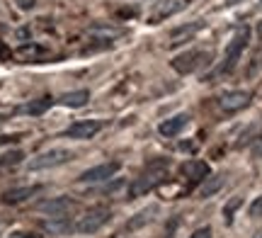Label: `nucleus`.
Masks as SVG:
<instances>
[{"instance_id": "b1692460", "label": "nucleus", "mask_w": 262, "mask_h": 238, "mask_svg": "<svg viewBox=\"0 0 262 238\" xmlns=\"http://www.w3.org/2000/svg\"><path fill=\"white\" fill-rule=\"evenodd\" d=\"M189 238H211V229H209V226H202V229H196Z\"/></svg>"}, {"instance_id": "5701e85b", "label": "nucleus", "mask_w": 262, "mask_h": 238, "mask_svg": "<svg viewBox=\"0 0 262 238\" xmlns=\"http://www.w3.org/2000/svg\"><path fill=\"white\" fill-rule=\"evenodd\" d=\"M15 5H17L19 10H34V5H37V0H15Z\"/></svg>"}, {"instance_id": "4be33fe9", "label": "nucleus", "mask_w": 262, "mask_h": 238, "mask_svg": "<svg viewBox=\"0 0 262 238\" xmlns=\"http://www.w3.org/2000/svg\"><path fill=\"white\" fill-rule=\"evenodd\" d=\"M248 211H250V217H253V219H262V194L253 202V204H250V209Z\"/></svg>"}, {"instance_id": "c756f323", "label": "nucleus", "mask_w": 262, "mask_h": 238, "mask_svg": "<svg viewBox=\"0 0 262 238\" xmlns=\"http://www.w3.org/2000/svg\"><path fill=\"white\" fill-rule=\"evenodd\" d=\"M255 238H262V233H257V236H255Z\"/></svg>"}, {"instance_id": "7ed1b4c3", "label": "nucleus", "mask_w": 262, "mask_h": 238, "mask_svg": "<svg viewBox=\"0 0 262 238\" xmlns=\"http://www.w3.org/2000/svg\"><path fill=\"white\" fill-rule=\"evenodd\" d=\"M165 180H168V175H165V170H163V168H160V170L150 168V172H143L141 178H136V180L129 185V200H136V197L148 194L150 190L160 187Z\"/></svg>"}, {"instance_id": "bb28decb", "label": "nucleus", "mask_w": 262, "mask_h": 238, "mask_svg": "<svg viewBox=\"0 0 262 238\" xmlns=\"http://www.w3.org/2000/svg\"><path fill=\"white\" fill-rule=\"evenodd\" d=\"M10 238H37V236L29 233V231H15V233H10Z\"/></svg>"}, {"instance_id": "20e7f679", "label": "nucleus", "mask_w": 262, "mask_h": 238, "mask_svg": "<svg viewBox=\"0 0 262 238\" xmlns=\"http://www.w3.org/2000/svg\"><path fill=\"white\" fill-rule=\"evenodd\" d=\"M110 219H112V211L107 209V207L90 209L88 214H83L80 219L75 221V233H95V231L102 229Z\"/></svg>"}, {"instance_id": "39448f33", "label": "nucleus", "mask_w": 262, "mask_h": 238, "mask_svg": "<svg viewBox=\"0 0 262 238\" xmlns=\"http://www.w3.org/2000/svg\"><path fill=\"white\" fill-rule=\"evenodd\" d=\"M206 58H211L206 51H196V49H189L185 54H178V56L170 61V66L178 71L180 76H189V73H194L196 68L206 63Z\"/></svg>"}, {"instance_id": "f3484780", "label": "nucleus", "mask_w": 262, "mask_h": 238, "mask_svg": "<svg viewBox=\"0 0 262 238\" xmlns=\"http://www.w3.org/2000/svg\"><path fill=\"white\" fill-rule=\"evenodd\" d=\"M158 214V207L153 204V207H146V209H141L139 214H134L129 221H126V231H139L143 229L148 221H153V217Z\"/></svg>"}, {"instance_id": "9b49d317", "label": "nucleus", "mask_w": 262, "mask_h": 238, "mask_svg": "<svg viewBox=\"0 0 262 238\" xmlns=\"http://www.w3.org/2000/svg\"><path fill=\"white\" fill-rule=\"evenodd\" d=\"M37 192H41V185H27V187H12V190L3 192L0 202L3 204H22L25 200L34 197Z\"/></svg>"}, {"instance_id": "4468645a", "label": "nucleus", "mask_w": 262, "mask_h": 238, "mask_svg": "<svg viewBox=\"0 0 262 238\" xmlns=\"http://www.w3.org/2000/svg\"><path fill=\"white\" fill-rule=\"evenodd\" d=\"M58 105L68 107V110H80V107H85L88 102H90V90H85V88H80V90H71V93H63V95L56 100Z\"/></svg>"}, {"instance_id": "2eb2a0df", "label": "nucleus", "mask_w": 262, "mask_h": 238, "mask_svg": "<svg viewBox=\"0 0 262 238\" xmlns=\"http://www.w3.org/2000/svg\"><path fill=\"white\" fill-rule=\"evenodd\" d=\"M54 102H56L54 97H39V100H32V102H27V105L17 107L15 112H17V115H29V117H41L51 110Z\"/></svg>"}, {"instance_id": "412c9836", "label": "nucleus", "mask_w": 262, "mask_h": 238, "mask_svg": "<svg viewBox=\"0 0 262 238\" xmlns=\"http://www.w3.org/2000/svg\"><path fill=\"white\" fill-rule=\"evenodd\" d=\"M241 207H243V197H233V200L226 204V207H224V219H226V224H231V221H233V214L241 209Z\"/></svg>"}, {"instance_id": "dca6fc26", "label": "nucleus", "mask_w": 262, "mask_h": 238, "mask_svg": "<svg viewBox=\"0 0 262 238\" xmlns=\"http://www.w3.org/2000/svg\"><path fill=\"white\" fill-rule=\"evenodd\" d=\"M44 231L51 236H66V233L75 231V224L68 217H54L51 221H44Z\"/></svg>"}, {"instance_id": "aec40b11", "label": "nucleus", "mask_w": 262, "mask_h": 238, "mask_svg": "<svg viewBox=\"0 0 262 238\" xmlns=\"http://www.w3.org/2000/svg\"><path fill=\"white\" fill-rule=\"evenodd\" d=\"M25 161V153L22 151H8L0 156V172L3 170H10V168H15V165H19V163Z\"/></svg>"}, {"instance_id": "f8f14e48", "label": "nucleus", "mask_w": 262, "mask_h": 238, "mask_svg": "<svg viewBox=\"0 0 262 238\" xmlns=\"http://www.w3.org/2000/svg\"><path fill=\"white\" fill-rule=\"evenodd\" d=\"M199 29H204V19H196L192 25H182V27H175L170 32V47H180V44H185L189 39L194 37Z\"/></svg>"}, {"instance_id": "cd10ccee", "label": "nucleus", "mask_w": 262, "mask_h": 238, "mask_svg": "<svg viewBox=\"0 0 262 238\" xmlns=\"http://www.w3.org/2000/svg\"><path fill=\"white\" fill-rule=\"evenodd\" d=\"M180 151H194V143H180Z\"/></svg>"}, {"instance_id": "6e6552de", "label": "nucleus", "mask_w": 262, "mask_h": 238, "mask_svg": "<svg viewBox=\"0 0 262 238\" xmlns=\"http://www.w3.org/2000/svg\"><path fill=\"white\" fill-rule=\"evenodd\" d=\"M75 207H78L75 200H71L68 194H61V197H51V200L37 202V211L49 214V217H66V214H71Z\"/></svg>"}, {"instance_id": "393cba45", "label": "nucleus", "mask_w": 262, "mask_h": 238, "mask_svg": "<svg viewBox=\"0 0 262 238\" xmlns=\"http://www.w3.org/2000/svg\"><path fill=\"white\" fill-rule=\"evenodd\" d=\"M29 37H32V32H29V27H22V29H17V39L25 44V41H29Z\"/></svg>"}, {"instance_id": "6ab92c4d", "label": "nucleus", "mask_w": 262, "mask_h": 238, "mask_svg": "<svg viewBox=\"0 0 262 238\" xmlns=\"http://www.w3.org/2000/svg\"><path fill=\"white\" fill-rule=\"evenodd\" d=\"M221 187H224V178H221V175H216V178H206V180L202 182V187H199V197H202V200L214 197Z\"/></svg>"}, {"instance_id": "ddd939ff", "label": "nucleus", "mask_w": 262, "mask_h": 238, "mask_svg": "<svg viewBox=\"0 0 262 238\" xmlns=\"http://www.w3.org/2000/svg\"><path fill=\"white\" fill-rule=\"evenodd\" d=\"M187 124H189V115L187 112H180V115L170 117V119H163V122L158 124V132L163 134V136H178Z\"/></svg>"}, {"instance_id": "a211bd4d", "label": "nucleus", "mask_w": 262, "mask_h": 238, "mask_svg": "<svg viewBox=\"0 0 262 238\" xmlns=\"http://www.w3.org/2000/svg\"><path fill=\"white\" fill-rule=\"evenodd\" d=\"M19 58H29V61H41V58L47 56L49 51L47 47H41V44H34V41H25L22 47H17L15 51Z\"/></svg>"}, {"instance_id": "a878e982", "label": "nucleus", "mask_w": 262, "mask_h": 238, "mask_svg": "<svg viewBox=\"0 0 262 238\" xmlns=\"http://www.w3.org/2000/svg\"><path fill=\"white\" fill-rule=\"evenodd\" d=\"M10 56H12V51H10V49L0 41V61H5V58H10Z\"/></svg>"}, {"instance_id": "f03ea898", "label": "nucleus", "mask_w": 262, "mask_h": 238, "mask_svg": "<svg viewBox=\"0 0 262 238\" xmlns=\"http://www.w3.org/2000/svg\"><path fill=\"white\" fill-rule=\"evenodd\" d=\"M73 158H75L73 151H68V148H49V151L39 153V156H34V158L27 163V170L39 172V170H49V168H58V165L71 163Z\"/></svg>"}, {"instance_id": "c85d7f7f", "label": "nucleus", "mask_w": 262, "mask_h": 238, "mask_svg": "<svg viewBox=\"0 0 262 238\" xmlns=\"http://www.w3.org/2000/svg\"><path fill=\"white\" fill-rule=\"evenodd\" d=\"M238 3H245V0H226V5L231 8V5H238Z\"/></svg>"}, {"instance_id": "423d86ee", "label": "nucleus", "mask_w": 262, "mask_h": 238, "mask_svg": "<svg viewBox=\"0 0 262 238\" xmlns=\"http://www.w3.org/2000/svg\"><path fill=\"white\" fill-rule=\"evenodd\" d=\"M122 163L119 161H110V163H100V165H93L78 175V182L83 185H95V182H104V180H112L114 175L119 172Z\"/></svg>"}, {"instance_id": "1a4fd4ad", "label": "nucleus", "mask_w": 262, "mask_h": 238, "mask_svg": "<svg viewBox=\"0 0 262 238\" xmlns=\"http://www.w3.org/2000/svg\"><path fill=\"white\" fill-rule=\"evenodd\" d=\"M250 100H253V95L248 90H231V93H224V95L219 97V107L224 112H228V115H233V112L245 110V107L250 105Z\"/></svg>"}, {"instance_id": "0eeeda50", "label": "nucleus", "mask_w": 262, "mask_h": 238, "mask_svg": "<svg viewBox=\"0 0 262 238\" xmlns=\"http://www.w3.org/2000/svg\"><path fill=\"white\" fill-rule=\"evenodd\" d=\"M104 122L102 119H80V122L71 124L68 129H66L61 136L63 139H78V141H88V139H93L97 134L102 132Z\"/></svg>"}, {"instance_id": "9d476101", "label": "nucleus", "mask_w": 262, "mask_h": 238, "mask_svg": "<svg viewBox=\"0 0 262 238\" xmlns=\"http://www.w3.org/2000/svg\"><path fill=\"white\" fill-rule=\"evenodd\" d=\"M180 172L187 178L189 182H204L209 175H211V168H209V163L204 161H185L180 165Z\"/></svg>"}, {"instance_id": "f257e3e1", "label": "nucleus", "mask_w": 262, "mask_h": 238, "mask_svg": "<svg viewBox=\"0 0 262 238\" xmlns=\"http://www.w3.org/2000/svg\"><path fill=\"white\" fill-rule=\"evenodd\" d=\"M248 41H250V27H241L238 32L233 34V39L228 41V47H226V54H224V61L219 63V66L211 71V73H206L204 76V83L209 80H216V78L226 76V73H231L238 63V58L243 56L245 47H248Z\"/></svg>"}, {"instance_id": "7c9ffc66", "label": "nucleus", "mask_w": 262, "mask_h": 238, "mask_svg": "<svg viewBox=\"0 0 262 238\" xmlns=\"http://www.w3.org/2000/svg\"><path fill=\"white\" fill-rule=\"evenodd\" d=\"M260 8H262V0H260Z\"/></svg>"}]
</instances>
